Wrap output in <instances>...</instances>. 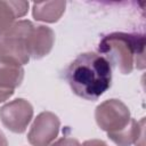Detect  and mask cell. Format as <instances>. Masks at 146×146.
Here are the masks:
<instances>
[{"instance_id": "cell-1", "label": "cell", "mask_w": 146, "mask_h": 146, "mask_svg": "<svg viewBox=\"0 0 146 146\" xmlns=\"http://www.w3.org/2000/svg\"><path fill=\"white\" fill-rule=\"evenodd\" d=\"M65 79L74 94L88 100H96L111 87V65L100 55L82 54L70 64Z\"/></svg>"}, {"instance_id": "cell-2", "label": "cell", "mask_w": 146, "mask_h": 146, "mask_svg": "<svg viewBox=\"0 0 146 146\" xmlns=\"http://www.w3.org/2000/svg\"><path fill=\"white\" fill-rule=\"evenodd\" d=\"M98 50L108 58V63L116 65L123 74H129L132 71L135 62L138 68L145 66V38L141 34L111 33L102 39Z\"/></svg>"}, {"instance_id": "cell-3", "label": "cell", "mask_w": 146, "mask_h": 146, "mask_svg": "<svg viewBox=\"0 0 146 146\" xmlns=\"http://www.w3.org/2000/svg\"><path fill=\"white\" fill-rule=\"evenodd\" d=\"M30 21H19L0 39V59L10 60L19 65L26 64L30 59L27 38L33 29Z\"/></svg>"}, {"instance_id": "cell-4", "label": "cell", "mask_w": 146, "mask_h": 146, "mask_svg": "<svg viewBox=\"0 0 146 146\" xmlns=\"http://www.w3.org/2000/svg\"><path fill=\"white\" fill-rule=\"evenodd\" d=\"M95 116L97 124L107 135L124 129L131 120L128 107L117 99H110L97 106Z\"/></svg>"}, {"instance_id": "cell-5", "label": "cell", "mask_w": 146, "mask_h": 146, "mask_svg": "<svg viewBox=\"0 0 146 146\" xmlns=\"http://www.w3.org/2000/svg\"><path fill=\"white\" fill-rule=\"evenodd\" d=\"M33 115L31 104L25 99H15L0 108L2 124L13 132L22 133L25 131Z\"/></svg>"}, {"instance_id": "cell-6", "label": "cell", "mask_w": 146, "mask_h": 146, "mask_svg": "<svg viewBox=\"0 0 146 146\" xmlns=\"http://www.w3.org/2000/svg\"><path fill=\"white\" fill-rule=\"evenodd\" d=\"M58 130V117L50 112H43L34 120L27 135V139L33 146H47L56 138Z\"/></svg>"}, {"instance_id": "cell-7", "label": "cell", "mask_w": 146, "mask_h": 146, "mask_svg": "<svg viewBox=\"0 0 146 146\" xmlns=\"http://www.w3.org/2000/svg\"><path fill=\"white\" fill-rule=\"evenodd\" d=\"M54 32L47 26H33L27 38L29 54L33 58H41L47 55L54 44Z\"/></svg>"}, {"instance_id": "cell-8", "label": "cell", "mask_w": 146, "mask_h": 146, "mask_svg": "<svg viewBox=\"0 0 146 146\" xmlns=\"http://www.w3.org/2000/svg\"><path fill=\"white\" fill-rule=\"evenodd\" d=\"M27 1H0V35L6 34L17 17L26 14Z\"/></svg>"}, {"instance_id": "cell-9", "label": "cell", "mask_w": 146, "mask_h": 146, "mask_svg": "<svg viewBox=\"0 0 146 146\" xmlns=\"http://www.w3.org/2000/svg\"><path fill=\"white\" fill-rule=\"evenodd\" d=\"M144 123L145 120L137 122L131 119L128 125L114 133H108V137L119 146H130L132 143H138V139L144 140Z\"/></svg>"}, {"instance_id": "cell-10", "label": "cell", "mask_w": 146, "mask_h": 146, "mask_svg": "<svg viewBox=\"0 0 146 146\" xmlns=\"http://www.w3.org/2000/svg\"><path fill=\"white\" fill-rule=\"evenodd\" d=\"M24 76V70L22 65L0 59V88L2 89H11L16 88L21 84Z\"/></svg>"}, {"instance_id": "cell-11", "label": "cell", "mask_w": 146, "mask_h": 146, "mask_svg": "<svg viewBox=\"0 0 146 146\" xmlns=\"http://www.w3.org/2000/svg\"><path fill=\"white\" fill-rule=\"evenodd\" d=\"M65 1H46L33 3V16L36 21L52 23L59 19L65 10Z\"/></svg>"}, {"instance_id": "cell-12", "label": "cell", "mask_w": 146, "mask_h": 146, "mask_svg": "<svg viewBox=\"0 0 146 146\" xmlns=\"http://www.w3.org/2000/svg\"><path fill=\"white\" fill-rule=\"evenodd\" d=\"M50 146H81V145L79 144L78 140H75L73 138H62Z\"/></svg>"}, {"instance_id": "cell-13", "label": "cell", "mask_w": 146, "mask_h": 146, "mask_svg": "<svg viewBox=\"0 0 146 146\" xmlns=\"http://www.w3.org/2000/svg\"><path fill=\"white\" fill-rule=\"evenodd\" d=\"M13 94H14V90H11V89H2V88H0V103L6 100L7 98H9Z\"/></svg>"}, {"instance_id": "cell-14", "label": "cell", "mask_w": 146, "mask_h": 146, "mask_svg": "<svg viewBox=\"0 0 146 146\" xmlns=\"http://www.w3.org/2000/svg\"><path fill=\"white\" fill-rule=\"evenodd\" d=\"M82 146H107V145L104 141H102V140L94 139V140H87V141H84Z\"/></svg>"}, {"instance_id": "cell-15", "label": "cell", "mask_w": 146, "mask_h": 146, "mask_svg": "<svg viewBox=\"0 0 146 146\" xmlns=\"http://www.w3.org/2000/svg\"><path fill=\"white\" fill-rule=\"evenodd\" d=\"M0 146H7V139L2 131H0Z\"/></svg>"}]
</instances>
